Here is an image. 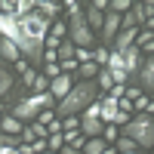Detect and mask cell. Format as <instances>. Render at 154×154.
Segmentation results:
<instances>
[{
  "mask_svg": "<svg viewBox=\"0 0 154 154\" xmlns=\"http://www.w3.org/2000/svg\"><path fill=\"white\" fill-rule=\"evenodd\" d=\"M96 96H99L96 80H80V83H74V86H71V93L62 99V102H56V108H53V111L59 114V120H62V117H74L77 111H83L86 105H93Z\"/></svg>",
  "mask_w": 154,
  "mask_h": 154,
  "instance_id": "obj_1",
  "label": "cell"
},
{
  "mask_svg": "<svg viewBox=\"0 0 154 154\" xmlns=\"http://www.w3.org/2000/svg\"><path fill=\"white\" fill-rule=\"evenodd\" d=\"M31 89H34V93H46V89H49V80H46L43 74H37L34 83H31Z\"/></svg>",
  "mask_w": 154,
  "mask_h": 154,
  "instance_id": "obj_24",
  "label": "cell"
},
{
  "mask_svg": "<svg viewBox=\"0 0 154 154\" xmlns=\"http://www.w3.org/2000/svg\"><path fill=\"white\" fill-rule=\"evenodd\" d=\"M0 130H3V136H22L25 126L12 117V114H6V117H0Z\"/></svg>",
  "mask_w": 154,
  "mask_h": 154,
  "instance_id": "obj_12",
  "label": "cell"
},
{
  "mask_svg": "<svg viewBox=\"0 0 154 154\" xmlns=\"http://www.w3.org/2000/svg\"><path fill=\"white\" fill-rule=\"evenodd\" d=\"M139 59H142V49H136V43H133L130 49H123V53H120L123 71H126V74H130V71H136V68H139Z\"/></svg>",
  "mask_w": 154,
  "mask_h": 154,
  "instance_id": "obj_9",
  "label": "cell"
},
{
  "mask_svg": "<svg viewBox=\"0 0 154 154\" xmlns=\"http://www.w3.org/2000/svg\"><path fill=\"white\" fill-rule=\"evenodd\" d=\"M117 31H120V16L108 9V12H105V22H102V40L111 43L114 37H117Z\"/></svg>",
  "mask_w": 154,
  "mask_h": 154,
  "instance_id": "obj_7",
  "label": "cell"
},
{
  "mask_svg": "<svg viewBox=\"0 0 154 154\" xmlns=\"http://www.w3.org/2000/svg\"><path fill=\"white\" fill-rule=\"evenodd\" d=\"M34 9L40 12L43 19H49V22H53V19L59 16V9H62V3H53V0H34Z\"/></svg>",
  "mask_w": 154,
  "mask_h": 154,
  "instance_id": "obj_10",
  "label": "cell"
},
{
  "mask_svg": "<svg viewBox=\"0 0 154 154\" xmlns=\"http://www.w3.org/2000/svg\"><path fill=\"white\" fill-rule=\"evenodd\" d=\"M123 139H130V142L139 148V151H145L151 148L154 142V120H151V114H139V117H130L123 123Z\"/></svg>",
  "mask_w": 154,
  "mask_h": 154,
  "instance_id": "obj_3",
  "label": "cell"
},
{
  "mask_svg": "<svg viewBox=\"0 0 154 154\" xmlns=\"http://www.w3.org/2000/svg\"><path fill=\"white\" fill-rule=\"evenodd\" d=\"M117 151L120 154H139V148L130 142V139H123V136H117Z\"/></svg>",
  "mask_w": 154,
  "mask_h": 154,
  "instance_id": "obj_22",
  "label": "cell"
},
{
  "mask_svg": "<svg viewBox=\"0 0 154 154\" xmlns=\"http://www.w3.org/2000/svg\"><path fill=\"white\" fill-rule=\"evenodd\" d=\"M9 89H12V74H9L6 68H0V99H3Z\"/></svg>",
  "mask_w": 154,
  "mask_h": 154,
  "instance_id": "obj_20",
  "label": "cell"
},
{
  "mask_svg": "<svg viewBox=\"0 0 154 154\" xmlns=\"http://www.w3.org/2000/svg\"><path fill=\"white\" fill-rule=\"evenodd\" d=\"M46 80H53V77H59L62 74V68H59V62H43V71H40Z\"/></svg>",
  "mask_w": 154,
  "mask_h": 154,
  "instance_id": "obj_21",
  "label": "cell"
},
{
  "mask_svg": "<svg viewBox=\"0 0 154 154\" xmlns=\"http://www.w3.org/2000/svg\"><path fill=\"white\" fill-rule=\"evenodd\" d=\"M0 56H3L6 62H12V65H19V62H22V59H19L22 53L16 49V43H12V40H6V37H0Z\"/></svg>",
  "mask_w": 154,
  "mask_h": 154,
  "instance_id": "obj_11",
  "label": "cell"
},
{
  "mask_svg": "<svg viewBox=\"0 0 154 154\" xmlns=\"http://www.w3.org/2000/svg\"><path fill=\"white\" fill-rule=\"evenodd\" d=\"M80 74H83V80H96L99 65H96V62H86V65H80Z\"/></svg>",
  "mask_w": 154,
  "mask_h": 154,
  "instance_id": "obj_23",
  "label": "cell"
},
{
  "mask_svg": "<svg viewBox=\"0 0 154 154\" xmlns=\"http://www.w3.org/2000/svg\"><path fill=\"white\" fill-rule=\"evenodd\" d=\"M105 148H108V145L102 142V139H86V142H83V148H80V151H83V154H102V151H105Z\"/></svg>",
  "mask_w": 154,
  "mask_h": 154,
  "instance_id": "obj_17",
  "label": "cell"
},
{
  "mask_svg": "<svg viewBox=\"0 0 154 154\" xmlns=\"http://www.w3.org/2000/svg\"><path fill=\"white\" fill-rule=\"evenodd\" d=\"M83 16H86V25H89V31H102L105 12H99V9H93V6H86V9H83Z\"/></svg>",
  "mask_w": 154,
  "mask_h": 154,
  "instance_id": "obj_13",
  "label": "cell"
},
{
  "mask_svg": "<svg viewBox=\"0 0 154 154\" xmlns=\"http://www.w3.org/2000/svg\"><path fill=\"white\" fill-rule=\"evenodd\" d=\"M71 86H74V80H71V74H59V77H53V80H49V89L46 93L53 96L56 102H62L68 93H71Z\"/></svg>",
  "mask_w": 154,
  "mask_h": 154,
  "instance_id": "obj_6",
  "label": "cell"
},
{
  "mask_svg": "<svg viewBox=\"0 0 154 154\" xmlns=\"http://www.w3.org/2000/svg\"><path fill=\"white\" fill-rule=\"evenodd\" d=\"M56 59H59V62H71V59H74V43L68 40V37L56 46Z\"/></svg>",
  "mask_w": 154,
  "mask_h": 154,
  "instance_id": "obj_14",
  "label": "cell"
},
{
  "mask_svg": "<svg viewBox=\"0 0 154 154\" xmlns=\"http://www.w3.org/2000/svg\"><path fill=\"white\" fill-rule=\"evenodd\" d=\"M80 123L77 117H62V133H74V126Z\"/></svg>",
  "mask_w": 154,
  "mask_h": 154,
  "instance_id": "obj_26",
  "label": "cell"
},
{
  "mask_svg": "<svg viewBox=\"0 0 154 154\" xmlns=\"http://www.w3.org/2000/svg\"><path fill=\"white\" fill-rule=\"evenodd\" d=\"M34 77H37L34 68H25V71H22V83H25V86H31V83H34Z\"/></svg>",
  "mask_w": 154,
  "mask_h": 154,
  "instance_id": "obj_27",
  "label": "cell"
},
{
  "mask_svg": "<svg viewBox=\"0 0 154 154\" xmlns=\"http://www.w3.org/2000/svg\"><path fill=\"white\" fill-rule=\"evenodd\" d=\"M151 89H154V59L148 56L145 62H142V89H139V93H151Z\"/></svg>",
  "mask_w": 154,
  "mask_h": 154,
  "instance_id": "obj_8",
  "label": "cell"
},
{
  "mask_svg": "<svg viewBox=\"0 0 154 154\" xmlns=\"http://www.w3.org/2000/svg\"><path fill=\"white\" fill-rule=\"evenodd\" d=\"M62 9H68V40L77 46V49H93V31H89L86 25V16H83V6L68 0V3H62Z\"/></svg>",
  "mask_w": 154,
  "mask_h": 154,
  "instance_id": "obj_2",
  "label": "cell"
},
{
  "mask_svg": "<svg viewBox=\"0 0 154 154\" xmlns=\"http://www.w3.org/2000/svg\"><path fill=\"white\" fill-rule=\"evenodd\" d=\"M136 40H139V43H136V49H142V46H145V53H151V46H154V34H151L148 28H145L142 34H136Z\"/></svg>",
  "mask_w": 154,
  "mask_h": 154,
  "instance_id": "obj_18",
  "label": "cell"
},
{
  "mask_svg": "<svg viewBox=\"0 0 154 154\" xmlns=\"http://www.w3.org/2000/svg\"><path fill=\"white\" fill-rule=\"evenodd\" d=\"M56 105V99L49 96V93H34V96H28V99H22L16 108H12L9 114L16 117L22 126L28 123V120H34V117H40V111H49Z\"/></svg>",
  "mask_w": 154,
  "mask_h": 154,
  "instance_id": "obj_4",
  "label": "cell"
},
{
  "mask_svg": "<svg viewBox=\"0 0 154 154\" xmlns=\"http://www.w3.org/2000/svg\"><path fill=\"white\" fill-rule=\"evenodd\" d=\"M0 154H19V148H6V145H0Z\"/></svg>",
  "mask_w": 154,
  "mask_h": 154,
  "instance_id": "obj_28",
  "label": "cell"
},
{
  "mask_svg": "<svg viewBox=\"0 0 154 154\" xmlns=\"http://www.w3.org/2000/svg\"><path fill=\"white\" fill-rule=\"evenodd\" d=\"M31 9H34V0H12V16H16V19L28 16Z\"/></svg>",
  "mask_w": 154,
  "mask_h": 154,
  "instance_id": "obj_16",
  "label": "cell"
},
{
  "mask_svg": "<svg viewBox=\"0 0 154 154\" xmlns=\"http://www.w3.org/2000/svg\"><path fill=\"white\" fill-rule=\"evenodd\" d=\"M102 142H105V145H111V142H117V126H114V123H105V126H102Z\"/></svg>",
  "mask_w": 154,
  "mask_h": 154,
  "instance_id": "obj_19",
  "label": "cell"
},
{
  "mask_svg": "<svg viewBox=\"0 0 154 154\" xmlns=\"http://www.w3.org/2000/svg\"><path fill=\"white\" fill-rule=\"evenodd\" d=\"M40 154H56V151H40Z\"/></svg>",
  "mask_w": 154,
  "mask_h": 154,
  "instance_id": "obj_30",
  "label": "cell"
},
{
  "mask_svg": "<svg viewBox=\"0 0 154 154\" xmlns=\"http://www.w3.org/2000/svg\"><path fill=\"white\" fill-rule=\"evenodd\" d=\"M49 19H43L40 12H28V16H22L19 19V31L28 37L31 43H40L43 46V40H46V34H49Z\"/></svg>",
  "mask_w": 154,
  "mask_h": 154,
  "instance_id": "obj_5",
  "label": "cell"
},
{
  "mask_svg": "<svg viewBox=\"0 0 154 154\" xmlns=\"http://www.w3.org/2000/svg\"><path fill=\"white\" fill-rule=\"evenodd\" d=\"M102 154H117V151H114V148H111V145H108V148H105V151H102Z\"/></svg>",
  "mask_w": 154,
  "mask_h": 154,
  "instance_id": "obj_29",
  "label": "cell"
},
{
  "mask_svg": "<svg viewBox=\"0 0 154 154\" xmlns=\"http://www.w3.org/2000/svg\"><path fill=\"white\" fill-rule=\"evenodd\" d=\"M93 59H96V65H99V68H105V65H108V49H96Z\"/></svg>",
  "mask_w": 154,
  "mask_h": 154,
  "instance_id": "obj_25",
  "label": "cell"
},
{
  "mask_svg": "<svg viewBox=\"0 0 154 154\" xmlns=\"http://www.w3.org/2000/svg\"><path fill=\"white\" fill-rule=\"evenodd\" d=\"M49 40H56V43H62V40H65V37H68V25L65 22H53V25H49Z\"/></svg>",
  "mask_w": 154,
  "mask_h": 154,
  "instance_id": "obj_15",
  "label": "cell"
}]
</instances>
